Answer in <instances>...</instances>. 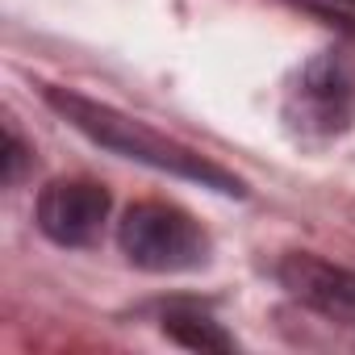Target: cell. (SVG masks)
Wrapping results in <instances>:
<instances>
[{
	"label": "cell",
	"instance_id": "8",
	"mask_svg": "<svg viewBox=\"0 0 355 355\" xmlns=\"http://www.w3.org/2000/svg\"><path fill=\"white\" fill-rule=\"evenodd\" d=\"M313 9H322L326 17H334L338 26H347V30H355V0H309Z\"/></svg>",
	"mask_w": 355,
	"mask_h": 355
},
{
	"label": "cell",
	"instance_id": "5",
	"mask_svg": "<svg viewBox=\"0 0 355 355\" xmlns=\"http://www.w3.org/2000/svg\"><path fill=\"white\" fill-rule=\"evenodd\" d=\"M276 276L288 288V297H297L301 305H309L334 322H355V272L326 263L309 251H293L280 259Z\"/></svg>",
	"mask_w": 355,
	"mask_h": 355
},
{
	"label": "cell",
	"instance_id": "2",
	"mask_svg": "<svg viewBox=\"0 0 355 355\" xmlns=\"http://www.w3.org/2000/svg\"><path fill=\"white\" fill-rule=\"evenodd\" d=\"M117 243L121 255L142 272H193L209 263L205 230L193 222V214L163 201L130 205L117 226Z\"/></svg>",
	"mask_w": 355,
	"mask_h": 355
},
{
	"label": "cell",
	"instance_id": "1",
	"mask_svg": "<svg viewBox=\"0 0 355 355\" xmlns=\"http://www.w3.org/2000/svg\"><path fill=\"white\" fill-rule=\"evenodd\" d=\"M46 105L71 125L80 130L88 142L121 155V159H134V163H146L155 171H167L175 180H189V184H201V189H214V193H226V197H243L247 184L239 180L234 171H226L222 163H214L209 155L175 142L159 130H150L146 121L113 109V105H101L84 92H71V88H46Z\"/></svg>",
	"mask_w": 355,
	"mask_h": 355
},
{
	"label": "cell",
	"instance_id": "7",
	"mask_svg": "<svg viewBox=\"0 0 355 355\" xmlns=\"http://www.w3.org/2000/svg\"><path fill=\"white\" fill-rule=\"evenodd\" d=\"M21 163H26V146L13 130H5V184H13L21 175Z\"/></svg>",
	"mask_w": 355,
	"mask_h": 355
},
{
	"label": "cell",
	"instance_id": "6",
	"mask_svg": "<svg viewBox=\"0 0 355 355\" xmlns=\"http://www.w3.org/2000/svg\"><path fill=\"white\" fill-rule=\"evenodd\" d=\"M163 330H167V338H175L189 351H234V338L222 330V322H214L197 305H171V309H163Z\"/></svg>",
	"mask_w": 355,
	"mask_h": 355
},
{
	"label": "cell",
	"instance_id": "4",
	"mask_svg": "<svg viewBox=\"0 0 355 355\" xmlns=\"http://www.w3.org/2000/svg\"><path fill=\"white\" fill-rule=\"evenodd\" d=\"M109 205V189L96 180H51L38 193V230L59 247H92Z\"/></svg>",
	"mask_w": 355,
	"mask_h": 355
},
{
	"label": "cell",
	"instance_id": "3",
	"mask_svg": "<svg viewBox=\"0 0 355 355\" xmlns=\"http://www.w3.org/2000/svg\"><path fill=\"white\" fill-rule=\"evenodd\" d=\"M284 117L309 138H334L355 125V55L322 51L313 55L297 84L288 88Z\"/></svg>",
	"mask_w": 355,
	"mask_h": 355
}]
</instances>
